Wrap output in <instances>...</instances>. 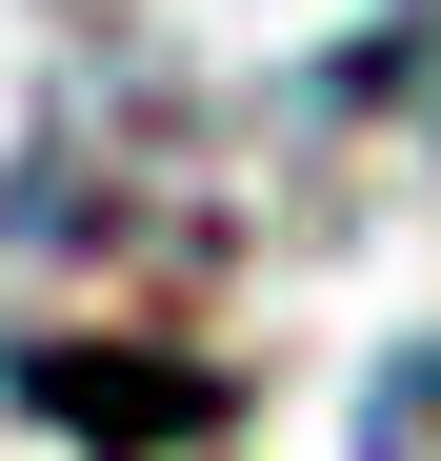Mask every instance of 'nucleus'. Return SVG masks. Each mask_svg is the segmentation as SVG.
Wrapping results in <instances>:
<instances>
[{
	"label": "nucleus",
	"instance_id": "f257e3e1",
	"mask_svg": "<svg viewBox=\"0 0 441 461\" xmlns=\"http://www.w3.org/2000/svg\"><path fill=\"white\" fill-rule=\"evenodd\" d=\"M361 461H441V341L382 361V402H361Z\"/></svg>",
	"mask_w": 441,
	"mask_h": 461
}]
</instances>
